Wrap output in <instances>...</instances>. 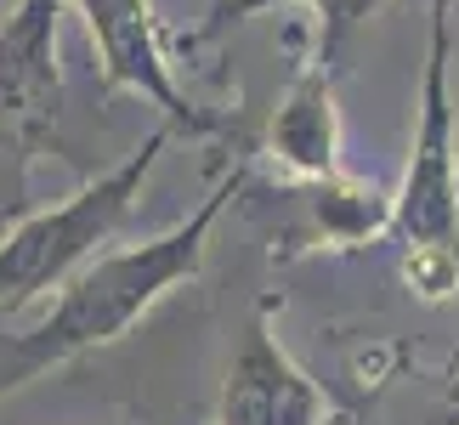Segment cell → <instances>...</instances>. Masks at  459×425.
Returning <instances> with one entry per match:
<instances>
[{
  "label": "cell",
  "instance_id": "3",
  "mask_svg": "<svg viewBox=\"0 0 459 425\" xmlns=\"http://www.w3.org/2000/svg\"><path fill=\"white\" fill-rule=\"evenodd\" d=\"M176 126H153L136 148L119 159L114 170L91 176L80 193H68L63 204L34 210L0 239V307H23L40 290H63L102 244L119 233V221L136 210L148 176L159 165V153L170 148Z\"/></svg>",
  "mask_w": 459,
  "mask_h": 425
},
{
  "label": "cell",
  "instance_id": "5",
  "mask_svg": "<svg viewBox=\"0 0 459 425\" xmlns=\"http://www.w3.org/2000/svg\"><path fill=\"white\" fill-rule=\"evenodd\" d=\"M68 0H17L0 29V153L17 159V176L63 114L57 68V12Z\"/></svg>",
  "mask_w": 459,
  "mask_h": 425
},
{
  "label": "cell",
  "instance_id": "8",
  "mask_svg": "<svg viewBox=\"0 0 459 425\" xmlns=\"http://www.w3.org/2000/svg\"><path fill=\"white\" fill-rule=\"evenodd\" d=\"M273 6H307L317 17V51H312L307 63L334 68V63H341V51L351 46V34H358L368 17L385 6V0H216V6L204 12V23H199L193 40H221V34L238 29L244 17H261V12H273Z\"/></svg>",
  "mask_w": 459,
  "mask_h": 425
},
{
  "label": "cell",
  "instance_id": "2",
  "mask_svg": "<svg viewBox=\"0 0 459 425\" xmlns=\"http://www.w3.org/2000/svg\"><path fill=\"white\" fill-rule=\"evenodd\" d=\"M454 0H431L426 74H420V126L409 142V170L392 193V239L403 273L426 300L459 295V136H454Z\"/></svg>",
  "mask_w": 459,
  "mask_h": 425
},
{
  "label": "cell",
  "instance_id": "9",
  "mask_svg": "<svg viewBox=\"0 0 459 425\" xmlns=\"http://www.w3.org/2000/svg\"><path fill=\"white\" fill-rule=\"evenodd\" d=\"M312 187V210H317V227H324V244H368L380 233H392V193L380 187H363L351 176H329V182H307Z\"/></svg>",
  "mask_w": 459,
  "mask_h": 425
},
{
  "label": "cell",
  "instance_id": "7",
  "mask_svg": "<svg viewBox=\"0 0 459 425\" xmlns=\"http://www.w3.org/2000/svg\"><path fill=\"white\" fill-rule=\"evenodd\" d=\"M267 153L301 182H329L341 170V108H334V68L307 63L290 80L284 102L273 108L267 126Z\"/></svg>",
  "mask_w": 459,
  "mask_h": 425
},
{
  "label": "cell",
  "instance_id": "10",
  "mask_svg": "<svg viewBox=\"0 0 459 425\" xmlns=\"http://www.w3.org/2000/svg\"><path fill=\"white\" fill-rule=\"evenodd\" d=\"M431 425H459V363L443 380V397H437V409H431Z\"/></svg>",
  "mask_w": 459,
  "mask_h": 425
},
{
  "label": "cell",
  "instance_id": "1",
  "mask_svg": "<svg viewBox=\"0 0 459 425\" xmlns=\"http://www.w3.org/2000/svg\"><path fill=\"white\" fill-rule=\"evenodd\" d=\"M238 193H244V170L221 176V182L204 193V204L193 210L187 221H176L170 233L126 244V250H108V256H91L57 290V307L0 351V397L23 392L29 380L85 358V351H102V346L126 341L170 290H182L187 278H199L210 233H216L221 210L233 204Z\"/></svg>",
  "mask_w": 459,
  "mask_h": 425
},
{
  "label": "cell",
  "instance_id": "4",
  "mask_svg": "<svg viewBox=\"0 0 459 425\" xmlns=\"http://www.w3.org/2000/svg\"><path fill=\"white\" fill-rule=\"evenodd\" d=\"M68 6L91 29L97 68H102V85H108V91H136L143 102H153V108L165 114V126H176V131H193V136L227 131L221 114L199 108V102L176 85V68L165 57V40H159V23H153L148 0H68Z\"/></svg>",
  "mask_w": 459,
  "mask_h": 425
},
{
  "label": "cell",
  "instance_id": "6",
  "mask_svg": "<svg viewBox=\"0 0 459 425\" xmlns=\"http://www.w3.org/2000/svg\"><path fill=\"white\" fill-rule=\"evenodd\" d=\"M324 414H329L324 392L284 351L267 312H255L238 329V346L221 369L216 425H324Z\"/></svg>",
  "mask_w": 459,
  "mask_h": 425
}]
</instances>
